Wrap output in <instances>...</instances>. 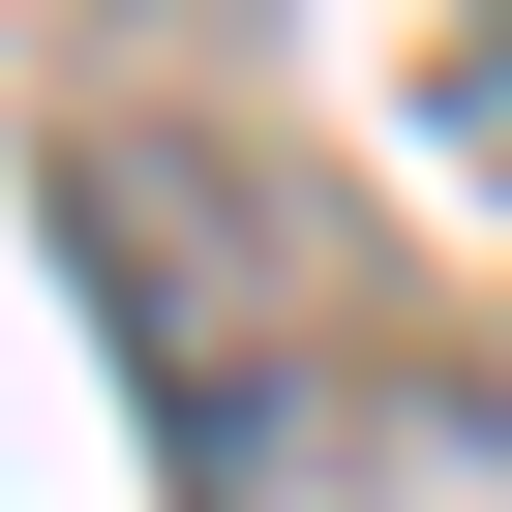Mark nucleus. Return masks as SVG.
I'll return each mask as SVG.
<instances>
[{
	"label": "nucleus",
	"instance_id": "obj_1",
	"mask_svg": "<svg viewBox=\"0 0 512 512\" xmlns=\"http://www.w3.org/2000/svg\"><path fill=\"white\" fill-rule=\"evenodd\" d=\"M61 241H91V332H121L181 512H362V332H332V241L272 211V151L91 121L61 151Z\"/></svg>",
	"mask_w": 512,
	"mask_h": 512
},
{
	"label": "nucleus",
	"instance_id": "obj_2",
	"mask_svg": "<svg viewBox=\"0 0 512 512\" xmlns=\"http://www.w3.org/2000/svg\"><path fill=\"white\" fill-rule=\"evenodd\" d=\"M452 151L512 181V0H452Z\"/></svg>",
	"mask_w": 512,
	"mask_h": 512
}]
</instances>
